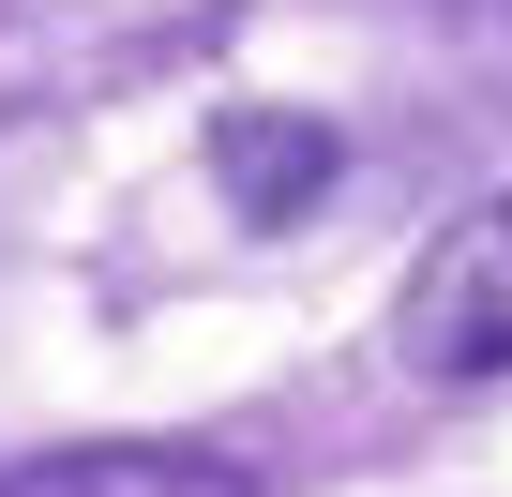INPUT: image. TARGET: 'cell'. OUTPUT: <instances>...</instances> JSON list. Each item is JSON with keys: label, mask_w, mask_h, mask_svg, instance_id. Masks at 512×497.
I'll return each instance as SVG.
<instances>
[{"label": "cell", "mask_w": 512, "mask_h": 497, "mask_svg": "<svg viewBox=\"0 0 512 497\" xmlns=\"http://www.w3.org/2000/svg\"><path fill=\"white\" fill-rule=\"evenodd\" d=\"M0 497H256V467H226L196 437H76V452L0 467Z\"/></svg>", "instance_id": "cell-3"}, {"label": "cell", "mask_w": 512, "mask_h": 497, "mask_svg": "<svg viewBox=\"0 0 512 497\" xmlns=\"http://www.w3.org/2000/svg\"><path fill=\"white\" fill-rule=\"evenodd\" d=\"M392 347H407L422 377H512V196L452 211L422 257H407Z\"/></svg>", "instance_id": "cell-1"}, {"label": "cell", "mask_w": 512, "mask_h": 497, "mask_svg": "<svg viewBox=\"0 0 512 497\" xmlns=\"http://www.w3.org/2000/svg\"><path fill=\"white\" fill-rule=\"evenodd\" d=\"M211 181H226V211H241V226H302V211L347 181V136H332V121H302V106H241V121L211 136Z\"/></svg>", "instance_id": "cell-2"}]
</instances>
